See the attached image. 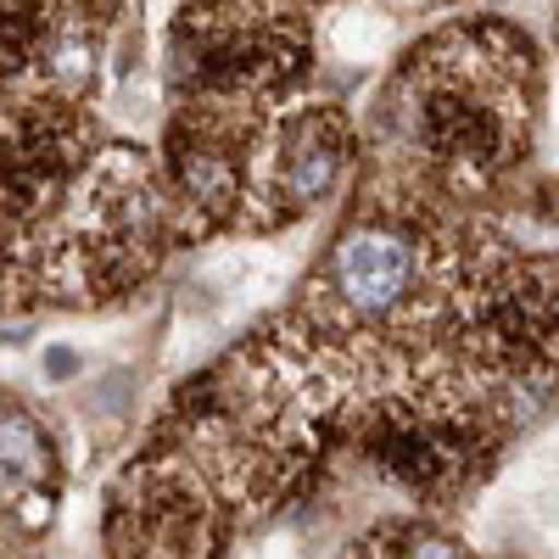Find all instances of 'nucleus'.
Segmentation results:
<instances>
[{
	"label": "nucleus",
	"instance_id": "nucleus-2",
	"mask_svg": "<svg viewBox=\"0 0 559 559\" xmlns=\"http://www.w3.org/2000/svg\"><path fill=\"white\" fill-rule=\"evenodd\" d=\"M342 168V129L331 118H302L286 146H280V163H274V185L286 191L292 202H319L331 191V179Z\"/></svg>",
	"mask_w": 559,
	"mask_h": 559
},
{
	"label": "nucleus",
	"instance_id": "nucleus-7",
	"mask_svg": "<svg viewBox=\"0 0 559 559\" xmlns=\"http://www.w3.org/2000/svg\"><path fill=\"white\" fill-rule=\"evenodd\" d=\"M247 559H292V548H286V543H263V548H252Z\"/></svg>",
	"mask_w": 559,
	"mask_h": 559
},
{
	"label": "nucleus",
	"instance_id": "nucleus-1",
	"mask_svg": "<svg viewBox=\"0 0 559 559\" xmlns=\"http://www.w3.org/2000/svg\"><path fill=\"white\" fill-rule=\"evenodd\" d=\"M331 286L364 319L369 313H386L414 286V252H408V241L386 236V229H353V236L336 247Z\"/></svg>",
	"mask_w": 559,
	"mask_h": 559
},
{
	"label": "nucleus",
	"instance_id": "nucleus-5",
	"mask_svg": "<svg viewBox=\"0 0 559 559\" xmlns=\"http://www.w3.org/2000/svg\"><path fill=\"white\" fill-rule=\"evenodd\" d=\"M324 39H331V51L347 57V62H369V57H381L386 51V39L392 28L381 17H369V12H336L331 28H324Z\"/></svg>",
	"mask_w": 559,
	"mask_h": 559
},
{
	"label": "nucleus",
	"instance_id": "nucleus-6",
	"mask_svg": "<svg viewBox=\"0 0 559 559\" xmlns=\"http://www.w3.org/2000/svg\"><path fill=\"white\" fill-rule=\"evenodd\" d=\"M79 364H84V353L79 347H45V381H73L79 376Z\"/></svg>",
	"mask_w": 559,
	"mask_h": 559
},
{
	"label": "nucleus",
	"instance_id": "nucleus-4",
	"mask_svg": "<svg viewBox=\"0 0 559 559\" xmlns=\"http://www.w3.org/2000/svg\"><path fill=\"white\" fill-rule=\"evenodd\" d=\"M45 437L34 431V419L17 414V408H0V471L12 481H39L51 464H45Z\"/></svg>",
	"mask_w": 559,
	"mask_h": 559
},
{
	"label": "nucleus",
	"instance_id": "nucleus-3",
	"mask_svg": "<svg viewBox=\"0 0 559 559\" xmlns=\"http://www.w3.org/2000/svg\"><path fill=\"white\" fill-rule=\"evenodd\" d=\"M280 274H286V263H280V258H269V252H236V258L213 263V286L224 292V302L252 308V302H263L280 286Z\"/></svg>",
	"mask_w": 559,
	"mask_h": 559
}]
</instances>
